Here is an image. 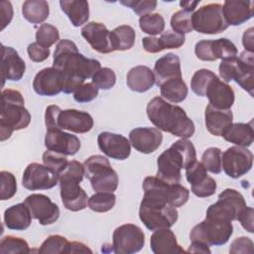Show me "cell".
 I'll list each match as a JSON object with an SVG mask.
<instances>
[{
    "mask_svg": "<svg viewBox=\"0 0 254 254\" xmlns=\"http://www.w3.org/2000/svg\"><path fill=\"white\" fill-rule=\"evenodd\" d=\"M146 111L149 120L159 130L182 139H189L194 134V124L186 111L161 96L152 98L147 104Z\"/></svg>",
    "mask_w": 254,
    "mask_h": 254,
    "instance_id": "cell-1",
    "label": "cell"
},
{
    "mask_svg": "<svg viewBox=\"0 0 254 254\" xmlns=\"http://www.w3.org/2000/svg\"><path fill=\"white\" fill-rule=\"evenodd\" d=\"M53 66L66 77L85 80L101 68L97 60L87 59L77 50L76 45L67 39L61 40L55 50Z\"/></svg>",
    "mask_w": 254,
    "mask_h": 254,
    "instance_id": "cell-2",
    "label": "cell"
},
{
    "mask_svg": "<svg viewBox=\"0 0 254 254\" xmlns=\"http://www.w3.org/2000/svg\"><path fill=\"white\" fill-rule=\"evenodd\" d=\"M196 161L193 144L189 139H180L173 143L157 159V178L169 183L181 182L182 169H187Z\"/></svg>",
    "mask_w": 254,
    "mask_h": 254,
    "instance_id": "cell-3",
    "label": "cell"
},
{
    "mask_svg": "<svg viewBox=\"0 0 254 254\" xmlns=\"http://www.w3.org/2000/svg\"><path fill=\"white\" fill-rule=\"evenodd\" d=\"M31 114L25 107L22 93L16 89H3L1 93L0 140L5 141L12 133L28 127Z\"/></svg>",
    "mask_w": 254,
    "mask_h": 254,
    "instance_id": "cell-4",
    "label": "cell"
},
{
    "mask_svg": "<svg viewBox=\"0 0 254 254\" xmlns=\"http://www.w3.org/2000/svg\"><path fill=\"white\" fill-rule=\"evenodd\" d=\"M84 176L83 164L72 160L59 174L61 197L64 206L70 211H79L87 206L88 196L79 186Z\"/></svg>",
    "mask_w": 254,
    "mask_h": 254,
    "instance_id": "cell-5",
    "label": "cell"
},
{
    "mask_svg": "<svg viewBox=\"0 0 254 254\" xmlns=\"http://www.w3.org/2000/svg\"><path fill=\"white\" fill-rule=\"evenodd\" d=\"M139 217L149 230L155 231L173 226L179 213L176 207L164 200L144 195L139 207Z\"/></svg>",
    "mask_w": 254,
    "mask_h": 254,
    "instance_id": "cell-6",
    "label": "cell"
},
{
    "mask_svg": "<svg viewBox=\"0 0 254 254\" xmlns=\"http://www.w3.org/2000/svg\"><path fill=\"white\" fill-rule=\"evenodd\" d=\"M84 176L90 181L96 192H114L118 188V175L111 168L108 159L101 155H92L83 163Z\"/></svg>",
    "mask_w": 254,
    "mask_h": 254,
    "instance_id": "cell-7",
    "label": "cell"
},
{
    "mask_svg": "<svg viewBox=\"0 0 254 254\" xmlns=\"http://www.w3.org/2000/svg\"><path fill=\"white\" fill-rule=\"evenodd\" d=\"M144 195L164 200L174 207L183 206L190 197V190L178 184H169L157 177H146L143 181Z\"/></svg>",
    "mask_w": 254,
    "mask_h": 254,
    "instance_id": "cell-8",
    "label": "cell"
},
{
    "mask_svg": "<svg viewBox=\"0 0 254 254\" xmlns=\"http://www.w3.org/2000/svg\"><path fill=\"white\" fill-rule=\"evenodd\" d=\"M233 233L231 222L205 218L190 231L191 242H197L206 246H220L225 244Z\"/></svg>",
    "mask_w": 254,
    "mask_h": 254,
    "instance_id": "cell-9",
    "label": "cell"
},
{
    "mask_svg": "<svg viewBox=\"0 0 254 254\" xmlns=\"http://www.w3.org/2000/svg\"><path fill=\"white\" fill-rule=\"evenodd\" d=\"M244 196L234 189H225L218 194L216 202L209 205L205 218L232 222L237 219L241 210L246 207Z\"/></svg>",
    "mask_w": 254,
    "mask_h": 254,
    "instance_id": "cell-10",
    "label": "cell"
},
{
    "mask_svg": "<svg viewBox=\"0 0 254 254\" xmlns=\"http://www.w3.org/2000/svg\"><path fill=\"white\" fill-rule=\"evenodd\" d=\"M191 24L193 30L206 35L219 34L228 28L219 3H209L198 8L192 13Z\"/></svg>",
    "mask_w": 254,
    "mask_h": 254,
    "instance_id": "cell-11",
    "label": "cell"
},
{
    "mask_svg": "<svg viewBox=\"0 0 254 254\" xmlns=\"http://www.w3.org/2000/svg\"><path fill=\"white\" fill-rule=\"evenodd\" d=\"M145 244L143 230L135 224L126 223L118 226L112 235V252L116 254H133L139 252Z\"/></svg>",
    "mask_w": 254,
    "mask_h": 254,
    "instance_id": "cell-12",
    "label": "cell"
},
{
    "mask_svg": "<svg viewBox=\"0 0 254 254\" xmlns=\"http://www.w3.org/2000/svg\"><path fill=\"white\" fill-rule=\"evenodd\" d=\"M252 165L253 154L246 147L232 146L222 153L223 171L232 179L246 175L251 170Z\"/></svg>",
    "mask_w": 254,
    "mask_h": 254,
    "instance_id": "cell-13",
    "label": "cell"
},
{
    "mask_svg": "<svg viewBox=\"0 0 254 254\" xmlns=\"http://www.w3.org/2000/svg\"><path fill=\"white\" fill-rule=\"evenodd\" d=\"M59 183V174L46 165L31 163L23 173L22 185L29 190H49Z\"/></svg>",
    "mask_w": 254,
    "mask_h": 254,
    "instance_id": "cell-14",
    "label": "cell"
},
{
    "mask_svg": "<svg viewBox=\"0 0 254 254\" xmlns=\"http://www.w3.org/2000/svg\"><path fill=\"white\" fill-rule=\"evenodd\" d=\"M24 202L30 209L32 217L42 225L53 224L60 217L59 206L43 193H32L25 198Z\"/></svg>",
    "mask_w": 254,
    "mask_h": 254,
    "instance_id": "cell-15",
    "label": "cell"
},
{
    "mask_svg": "<svg viewBox=\"0 0 254 254\" xmlns=\"http://www.w3.org/2000/svg\"><path fill=\"white\" fill-rule=\"evenodd\" d=\"M64 74L54 66L41 69L35 75L33 80V88L35 92L42 96L58 95L60 92H64Z\"/></svg>",
    "mask_w": 254,
    "mask_h": 254,
    "instance_id": "cell-16",
    "label": "cell"
},
{
    "mask_svg": "<svg viewBox=\"0 0 254 254\" xmlns=\"http://www.w3.org/2000/svg\"><path fill=\"white\" fill-rule=\"evenodd\" d=\"M97 144L100 151L107 157L115 160H125L130 156V141L121 134L101 132L97 136Z\"/></svg>",
    "mask_w": 254,
    "mask_h": 254,
    "instance_id": "cell-17",
    "label": "cell"
},
{
    "mask_svg": "<svg viewBox=\"0 0 254 254\" xmlns=\"http://www.w3.org/2000/svg\"><path fill=\"white\" fill-rule=\"evenodd\" d=\"M45 146L47 150L72 156L79 151L81 144L75 135L64 132L62 129H51L46 132Z\"/></svg>",
    "mask_w": 254,
    "mask_h": 254,
    "instance_id": "cell-18",
    "label": "cell"
},
{
    "mask_svg": "<svg viewBox=\"0 0 254 254\" xmlns=\"http://www.w3.org/2000/svg\"><path fill=\"white\" fill-rule=\"evenodd\" d=\"M1 55L2 86H4L6 80H20L26 71V64L24 60L19 56L15 49L4 45H2L1 48Z\"/></svg>",
    "mask_w": 254,
    "mask_h": 254,
    "instance_id": "cell-19",
    "label": "cell"
},
{
    "mask_svg": "<svg viewBox=\"0 0 254 254\" xmlns=\"http://www.w3.org/2000/svg\"><path fill=\"white\" fill-rule=\"evenodd\" d=\"M129 141L135 150L143 154L155 152L162 144V132L153 127H138L130 131Z\"/></svg>",
    "mask_w": 254,
    "mask_h": 254,
    "instance_id": "cell-20",
    "label": "cell"
},
{
    "mask_svg": "<svg viewBox=\"0 0 254 254\" xmlns=\"http://www.w3.org/2000/svg\"><path fill=\"white\" fill-rule=\"evenodd\" d=\"M81 36L90 47L100 54L114 52L111 44L110 31L106 26L99 22H89L81 28Z\"/></svg>",
    "mask_w": 254,
    "mask_h": 254,
    "instance_id": "cell-21",
    "label": "cell"
},
{
    "mask_svg": "<svg viewBox=\"0 0 254 254\" xmlns=\"http://www.w3.org/2000/svg\"><path fill=\"white\" fill-rule=\"evenodd\" d=\"M57 125L59 129L74 133H86L92 129L93 119L87 112L77 109H64L59 113Z\"/></svg>",
    "mask_w": 254,
    "mask_h": 254,
    "instance_id": "cell-22",
    "label": "cell"
},
{
    "mask_svg": "<svg viewBox=\"0 0 254 254\" xmlns=\"http://www.w3.org/2000/svg\"><path fill=\"white\" fill-rule=\"evenodd\" d=\"M153 73L158 86L170 79L182 77L180 58L173 53L161 57L155 63Z\"/></svg>",
    "mask_w": 254,
    "mask_h": 254,
    "instance_id": "cell-23",
    "label": "cell"
},
{
    "mask_svg": "<svg viewBox=\"0 0 254 254\" xmlns=\"http://www.w3.org/2000/svg\"><path fill=\"white\" fill-rule=\"evenodd\" d=\"M205 96H207L209 104L212 107L222 110L230 109L235 99L232 87L218 77L209 84Z\"/></svg>",
    "mask_w": 254,
    "mask_h": 254,
    "instance_id": "cell-24",
    "label": "cell"
},
{
    "mask_svg": "<svg viewBox=\"0 0 254 254\" xmlns=\"http://www.w3.org/2000/svg\"><path fill=\"white\" fill-rule=\"evenodd\" d=\"M224 19L227 25L238 26L253 17V1L226 0L222 5Z\"/></svg>",
    "mask_w": 254,
    "mask_h": 254,
    "instance_id": "cell-25",
    "label": "cell"
},
{
    "mask_svg": "<svg viewBox=\"0 0 254 254\" xmlns=\"http://www.w3.org/2000/svg\"><path fill=\"white\" fill-rule=\"evenodd\" d=\"M233 80L253 96L254 89V58L253 53L243 51L237 57Z\"/></svg>",
    "mask_w": 254,
    "mask_h": 254,
    "instance_id": "cell-26",
    "label": "cell"
},
{
    "mask_svg": "<svg viewBox=\"0 0 254 254\" xmlns=\"http://www.w3.org/2000/svg\"><path fill=\"white\" fill-rule=\"evenodd\" d=\"M233 121L230 109L222 110L208 104L204 111V122L207 131L214 136H223Z\"/></svg>",
    "mask_w": 254,
    "mask_h": 254,
    "instance_id": "cell-27",
    "label": "cell"
},
{
    "mask_svg": "<svg viewBox=\"0 0 254 254\" xmlns=\"http://www.w3.org/2000/svg\"><path fill=\"white\" fill-rule=\"evenodd\" d=\"M150 247L155 254L185 253L186 251L179 245L175 233L170 228L155 230L150 238Z\"/></svg>",
    "mask_w": 254,
    "mask_h": 254,
    "instance_id": "cell-28",
    "label": "cell"
},
{
    "mask_svg": "<svg viewBox=\"0 0 254 254\" xmlns=\"http://www.w3.org/2000/svg\"><path fill=\"white\" fill-rule=\"evenodd\" d=\"M32 214L25 202L16 203L8 207L4 212V223L12 230H25L32 222Z\"/></svg>",
    "mask_w": 254,
    "mask_h": 254,
    "instance_id": "cell-29",
    "label": "cell"
},
{
    "mask_svg": "<svg viewBox=\"0 0 254 254\" xmlns=\"http://www.w3.org/2000/svg\"><path fill=\"white\" fill-rule=\"evenodd\" d=\"M128 87L136 92H145L155 84L153 70L146 65H136L132 67L126 76Z\"/></svg>",
    "mask_w": 254,
    "mask_h": 254,
    "instance_id": "cell-30",
    "label": "cell"
},
{
    "mask_svg": "<svg viewBox=\"0 0 254 254\" xmlns=\"http://www.w3.org/2000/svg\"><path fill=\"white\" fill-rule=\"evenodd\" d=\"M60 6L74 27L85 24L89 18V5L84 0H61Z\"/></svg>",
    "mask_w": 254,
    "mask_h": 254,
    "instance_id": "cell-31",
    "label": "cell"
},
{
    "mask_svg": "<svg viewBox=\"0 0 254 254\" xmlns=\"http://www.w3.org/2000/svg\"><path fill=\"white\" fill-rule=\"evenodd\" d=\"M225 141L240 147H249L254 141L252 121L249 123H232L222 136Z\"/></svg>",
    "mask_w": 254,
    "mask_h": 254,
    "instance_id": "cell-32",
    "label": "cell"
},
{
    "mask_svg": "<svg viewBox=\"0 0 254 254\" xmlns=\"http://www.w3.org/2000/svg\"><path fill=\"white\" fill-rule=\"evenodd\" d=\"M161 97L172 103H180L184 101L189 93V88L183 77L170 79L160 85Z\"/></svg>",
    "mask_w": 254,
    "mask_h": 254,
    "instance_id": "cell-33",
    "label": "cell"
},
{
    "mask_svg": "<svg viewBox=\"0 0 254 254\" xmlns=\"http://www.w3.org/2000/svg\"><path fill=\"white\" fill-rule=\"evenodd\" d=\"M24 18L32 24L44 22L50 14V7L45 0H27L22 5Z\"/></svg>",
    "mask_w": 254,
    "mask_h": 254,
    "instance_id": "cell-34",
    "label": "cell"
},
{
    "mask_svg": "<svg viewBox=\"0 0 254 254\" xmlns=\"http://www.w3.org/2000/svg\"><path fill=\"white\" fill-rule=\"evenodd\" d=\"M111 44L114 51H127L135 44L136 33L129 25H121L110 31Z\"/></svg>",
    "mask_w": 254,
    "mask_h": 254,
    "instance_id": "cell-35",
    "label": "cell"
},
{
    "mask_svg": "<svg viewBox=\"0 0 254 254\" xmlns=\"http://www.w3.org/2000/svg\"><path fill=\"white\" fill-rule=\"evenodd\" d=\"M210 62L220 59L221 61L237 57L238 51L236 46L226 38L209 40Z\"/></svg>",
    "mask_w": 254,
    "mask_h": 254,
    "instance_id": "cell-36",
    "label": "cell"
},
{
    "mask_svg": "<svg viewBox=\"0 0 254 254\" xmlns=\"http://www.w3.org/2000/svg\"><path fill=\"white\" fill-rule=\"evenodd\" d=\"M217 78V75L210 69L201 68L196 70L190 80L191 90L198 96H205L209 84Z\"/></svg>",
    "mask_w": 254,
    "mask_h": 254,
    "instance_id": "cell-37",
    "label": "cell"
},
{
    "mask_svg": "<svg viewBox=\"0 0 254 254\" xmlns=\"http://www.w3.org/2000/svg\"><path fill=\"white\" fill-rule=\"evenodd\" d=\"M140 29L150 36L162 34L165 29V20L159 13H151L141 16L139 19Z\"/></svg>",
    "mask_w": 254,
    "mask_h": 254,
    "instance_id": "cell-38",
    "label": "cell"
},
{
    "mask_svg": "<svg viewBox=\"0 0 254 254\" xmlns=\"http://www.w3.org/2000/svg\"><path fill=\"white\" fill-rule=\"evenodd\" d=\"M116 196L113 192H96L87 201L88 207L95 212H106L115 205Z\"/></svg>",
    "mask_w": 254,
    "mask_h": 254,
    "instance_id": "cell-39",
    "label": "cell"
},
{
    "mask_svg": "<svg viewBox=\"0 0 254 254\" xmlns=\"http://www.w3.org/2000/svg\"><path fill=\"white\" fill-rule=\"evenodd\" d=\"M70 242L62 235H51L49 236L39 248L40 253H51V254H62L69 253Z\"/></svg>",
    "mask_w": 254,
    "mask_h": 254,
    "instance_id": "cell-40",
    "label": "cell"
},
{
    "mask_svg": "<svg viewBox=\"0 0 254 254\" xmlns=\"http://www.w3.org/2000/svg\"><path fill=\"white\" fill-rule=\"evenodd\" d=\"M28 242L20 237L7 235L1 239L0 253L2 254H16V253H30Z\"/></svg>",
    "mask_w": 254,
    "mask_h": 254,
    "instance_id": "cell-41",
    "label": "cell"
},
{
    "mask_svg": "<svg viewBox=\"0 0 254 254\" xmlns=\"http://www.w3.org/2000/svg\"><path fill=\"white\" fill-rule=\"evenodd\" d=\"M201 163L206 171L212 174H219L222 170V152L219 148L210 147L201 156Z\"/></svg>",
    "mask_w": 254,
    "mask_h": 254,
    "instance_id": "cell-42",
    "label": "cell"
},
{
    "mask_svg": "<svg viewBox=\"0 0 254 254\" xmlns=\"http://www.w3.org/2000/svg\"><path fill=\"white\" fill-rule=\"evenodd\" d=\"M191 17L192 12H189L184 9L174 13L171 18V27L173 31L183 35L190 33L193 30L191 24Z\"/></svg>",
    "mask_w": 254,
    "mask_h": 254,
    "instance_id": "cell-43",
    "label": "cell"
},
{
    "mask_svg": "<svg viewBox=\"0 0 254 254\" xmlns=\"http://www.w3.org/2000/svg\"><path fill=\"white\" fill-rule=\"evenodd\" d=\"M36 42L45 48H50L60 40L59 30L51 24H42L36 32Z\"/></svg>",
    "mask_w": 254,
    "mask_h": 254,
    "instance_id": "cell-44",
    "label": "cell"
},
{
    "mask_svg": "<svg viewBox=\"0 0 254 254\" xmlns=\"http://www.w3.org/2000/svg\"><path fill=\"white\" fill-rule=\"evenodd\" d=\"M17 192V182L15 176L8 171L0 172V199L12 198Z\"/></svg>",
    "mask_w": 254,
    "mask_h": 254,
    "instance_id": "cell-45",
    "label": "cell"
},
{
    "mask_svg": "<svg viewBox=\"0 0 254 254\" xmlns=\"http://www.w3.org/2000/svg\"><path fill=\"white\" fill-rule=\"evenodd\" d=\"M91 82L99 89H110L116 83V74L109 67H101L91 77Z\"/></svg>",
    "mask_w": 254,
    "mask_h": 254,
    "instance_id": "cell-46",
    "label": "cell"
},
{
    "mask_svg": "<svg viewBox=\"0 0 254 254\" xmlns=\"http://www.w3.org/2000/svg\"><path fill=\"white\" fill-rule=\"evenodd\" d=\"M158 40H159V45L163 51L166 49L181 48L186 42V37L183 34L168 30V31L162 33L160 38H158Z\"/></svg>",
    "mask_w": 254,
    "mask_h": 254,
    "instance_id": "cell-47",
    "label": "cell"
},
{
    "mask_svg": "<svg viewBox=\"0 0 254 254\" xmlns=\"http://www.w3.org/2000/svg\"><path fill=\"white\" fill-rule=\"evenodd\" d=\"M43 163L44 165L48 166L52 170H54L56 173L60 174L64 169L66 167L68 161L66 157L63 154L47 150L43 154Z\"/></svg>",
    "mask_w": 254,
    "mask_h": 254,
    "instance_id": "cell-48",
    "label": "cell"
},
{
    "mask_svg": "<svg viewBox=\"0 0 254 254\" xmlns=\"http://www.w3.org/2000/svg\"><path fill=\"white\" fill-rule=\"evenodd\" d=\"M120 3L131 8L137 15L140 16L151 14L157 7V1L155 0H121Z\"/></svg>",
    "mask_w": 254,
    "mask_h": 254,
    "instance_id": "cell-49",
    "label": "cell"
},
{
    "mask_svg": "<svg viewBox=\"0 0 254 254\" xmlns=\"http://www.w3.org/2000/svg\"><path fill=\"white\" fill-rule=\"evenodd\" d=\"M216 188V182L213 180V178L207 176L199 183L191 185L190 190L194 195L198 197H207L214 194Z\"/></svg>",
    "mask_w": 254,
    "mask_h": 254,
    "instance_id": "cell-50",
    "label": "cell"
},
{
    "mask_svg": "<svg viewBox=\"0 0 254 254\" xmlns=\"http://www.w3.org/2000/svg\"><path fill=\"white\" fill-rule=\"evenodd\" d=\"M97 95L98 88L92 82H87L83 83L74 91L73 98L79 103H85L93 100Z\"/></svg>",
    "mask_w": 254,
    "mask_h": 254,
    "instance_id": "cell-51",
    "label": "cell"
},
{
    "mask_svg": "<svg viewBox=\"0 0 254 254\" xmlns=\"http://www.w3.org/2000/svg\"><path fill=\"white\" fill-rule=\"evenodd\" d=\"M207 176V171L201 162L195 161L186 169V178L190 186L199 183Z\"/></svg>",
    "mask_w": 254,
    "mask_h": 254,
    "instance_id": "cell-52",
    "label": "cell"
},
{
    "mask_svg": "<svg viewBox=\"0 0 254 254\" xmlns=\"http://www.w3.org/2000/svg\"><path fill=\"white\" fill-rule=\"evenodd\" d=\"M27 53L30 60L35 63H41L46 61L51 54L49 48H45L37 42H34L28 46Z\"/></svg>",
    "mask_w": 254,
    "mask_h": 254,
    "instance_id": "cell-53",
    "label": "cell"
},
{
    "mask_svg": "<svg viewBox=\"0 0 254 254\" xmlns=\"http://www.w3.org/2000/svg\"><path fill=\"white\" fill-rule=\"evenodd\" d=\"M253 252V242L249 237L241 236L235 238L229 248V253L237 254V253H252Z\"/></svg>",
    "mask_w": 254,
    "mask_h": 254,
    "instance_id": "cell-54",
    "label": "cell"
},
{
    "mask_svg": "<svg viewBox=\"0 0 254 254\" xmlns=\"http://www.w3.org/2000/svg\"><path fill=\"white\" fill-rule=\"evenodd\" d=\"M253 215H254V209L250 206H246L241 210V212L238 214L236 219L240 222L242 227L250 233H253L254 231Z\"/></svg>",
    "mask_w": 254,
    "mask_h": 254,
    "instance_id": "cell-55",
    "label": "cell"
},
{
    "mask_svg": "<svg viewBox=\"0 0 254 254\" xmlns=\"http://www.w3.org/2000/svg\"><path fill=\"white\" fill-rule=\"evenodd\" d=\"M61 107L58 105H50L46 108L45 112V124L47 127V130L51 129H59L57 125V119L58 115L61 112Z\"/></svg>",
    "mask_w": 254,
    "mask_h": 254,
    "instance_id": "cell-56",
    "label": "cell"
},
{
    "mask_svg": "<svg viewBox=\"0 0 254 254\" xmlns=\"http://www.w3.org/2000/svg\"><path fill=\"white\" fill-rule=\"evenodd\" d=\"M13 7L10 1H2L0 3V15H1V30L10 24L13 18Z\"/></svg>",
    "mask_w": 254,
    "mask_h": 254,
    "instance_id": "cell-57",
    "label": "cell"
},
{
    "mask_svg": "<svg viewBox=\"0 0 254 254\" xmlns=\"http://www.w3.org/2000/svg\"><path fill=\"white\" fill-rule=\"evenodd\" d=\"M142 45L144 50L148 53L156 54V53L162 52V49L159 45V40L156 37H152V36L144 37L142 39Z\"/></svg>",
    "mask_w": 254,
    "mask_h": 254,
    "instance_id": "cell-58",
    "label": "cell"
},
{
    "mask_svg": "<svg viewBox=\"0 0 254 254\" xmlns=\"http://www.w3.org/2000/svg\"><path fill=\"white\" fill-rule=\"evenodd\" d=\"M242 44L245 48V51L253 53L254 47H253V28H249L246 30L242 37Z\"/></svg>",
    "mask_w": 254,
    "mask_h": 254,
    "instance_id": "cell-59",
    "label": "cell"
},
{
    "mask_svg": "<svg viewBox=\"0 0 254 254\" xmlns=\"http://www.w3.org/2000/svg\"><path fill=\"white\" fill-rule=\"evenodd\" d=\"M188 252H192V253H210V249L209 246H206L204 244L201 243H197V242H191Z\"/></svg>",
    "mask_w": 254,
    "mask_h": 254,
    "instance_id": "cell-60",
    "label": "cell"
},
{
    "mask_svg": "<svg viewBox=\"0 0 254 254\" xmlns=\"http://www.w3.org/2000/svg\"><path fill=\"white\" fill-rule=\"evenodd\" d=\"M78 252H89L92 253L91 249H89L85 244L77 241H72L70 242V247H69V253H78Z\"/></svg>",
    "mask_w": 254,
    "mask_h": 254,
    "instance_id": "cell-61",
    "label": "cell"
},
{
    "mask_svg": "<svg viewBox=\"0 0 254 254\" xmlns=\"http://www.w3.org/2000/svg\"><path fill=\"white\" fill-rule=\"evenodd\" d=\"M199 0L198 1H184V2H180V5L184 8V10L189 11V12H193L195 7L199 4Z\"/></svg>",
    "mask_w": 254,
    "mask_h": 254,
    "instance_id": "cell-62",
    "label": "cell"
}]
</instances>
